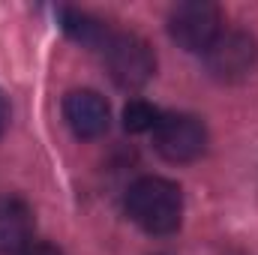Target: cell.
<instances>
[{"mask_svg":"<svg viewBox=\"0 0 258 255\" xmlns=\"http://www.w3.org/2000/svg\"><path fill=\"white\" fill-rule=\"evenodd\" d=\"M126 213L147 234H171L183 219L180 186L165 177H141L126 192Z\"/></svg>","mask_w":258,"mask_h":255,"instance_id":"obj_1","label":"cell"},{"mask_svg":"<svg viewBox=\"0 0 258 255\" xmlns=\"http://www.w3.org/2000/svg\"><path fill=\"white\" fill-rule=\"evenodd\" d=\"M102 51H105V66H108L117 87L138 90L156 72L153 48L135 33H111Z\"/></svg>","mask_w":258,"mask_h":255,"instance_id":"obj_2","label":"cell"},{"mask_svg":"<svg viewBox=\"0 0 258 255\" xmlns=\"http://www.w3.org/2000/svg\"><path fill=\"white\" fill-rule=\"evenodd\" d=\"M168 33L180 48L204 54L222 33V12L216 3H207V0L177 3L168 15Z\"/></svg>","mask_w":258,"mask_h":255,"instance_id":"obj_3","label":"cell"},{"mask_svg":"<svg viewBox=\"0 0 258 255\" xmlns=\"http://www.w3.org/2000/svg\"><path fill=\"white\" fill-rule=\"evenodd\" d=\"M153 144L168 162H192L207 147V129L192 114H165L153 129Z\"/></svg>","mask_w":258,"mask_h":255,"instance_id":"obj_4","label":"cell"},{"mask_svg":"<svg viewBox=\"0 0 258 255\" xmlns=\"http://www.w3.org/2000/svg\"><path fill=\"white\" fill-rule=\"evenodd\" d=\"M204 60L213 78L219 81H240L243 75L252 72L258 60L255 39L243 30H222L216 42L204 51Z\"/></svg>","mask_w":258,"mask_h":255,"instance_id":"obj_5","label":"cell"},{"mask_svg":"<svg viewBox=\"0 0 258 255\" xmlns=\"http://www.w3.org/2000/svg\"><path fill=\"white\" fill-rule=\"evenodd\" d=\"M63 117H66V123H69V129L78 138H84V141L105 135L108 120H111L108 102L96 90H72V93H66Z\"/></svg>","mask_w":258,"mask_h":255,"instance_id":"obj_6","label":"cell"},{"mask_svg":"<svg viewBox=\"0 0 258 255\" xmlns=\"http://www.w3.org/2000/svg\"><path fill=\"white\" fill-rule=\"evenodd\" d=\"M33 213L15 195H0V255H18L30 246Z\"/></svg>","mask_w":258,"mask_h":255,"instance_id":"obj_7","label":"cell"},{"mask_svg":"<svg viewBox=\"0 0 258 255\" xmlns=\"http://www.w3.org/2000/svg\"><path fill=\"white\" fill-rule=\"evenodd\" d=\"M60 21H63V30L81 45H90V48H105L108 42V30L99 18L87 15V12H78V9H60Z\"/></svg>","mask_w":258,"mask_h":255,"instance_id":"obj_8","label":"cell"},{"mask_svg":"<svg viewBox=\"0 0 258 255\" xmlns=\"http://www.w3.org/2000/svg\"><path fill=\"white\" fill-rule=\"evenodd\" d=\"M159 111L150 105V102H144V99H129L126 108H123V126L126 132H153L156 123H159Z\"/></svg>","mask_w":258,"mask_h":255,"instance_id":"obj_9","label":"cell"},{"mask_svg":"<svg viewBox=\"0 0 258 255\" xmlns=\"http://www.w3.org/2000/svg\"><path fill=\"white\" fill-rule=\"evenodd\" d=\"M18 255H63L57 246H51V243H30L24 252H18Z\"/></svg>","mask_w":258,"mask_h":255,"instance_id":"obj_10","label":"cell"},{"mask_svg":"<svg viewBox=\"0 0 258 255\" xmlns=\"http://www.w3.org/2000/svg\"><path fill=\"white\" fill-rule=\"evenodd\" d=\"M6 126H9V102H6V96L0 90V135L6 132Z\"/></svg>","mask_w":258,"mask_h":255,"instance_id":"obj_11","label":"cell"}]
</instances>
